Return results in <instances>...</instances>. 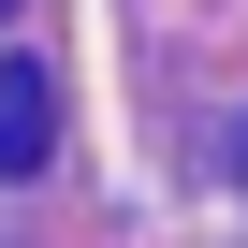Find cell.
I'll list each match as a JSON object with an SVG mask.
<instances>
[{
  "label": "cell",
  "instance_id": "obj_1",
  "mask_svg": "<svg viewBox=\"0 0 248 248\" xmlns=\"http://www.w3.org/2000/svg\"><path fill=\"white\" fill-rule=\"evenodd\" d=\"M44 146H59V88H44V59H0V175H44Z\"/></svg>",
  "mask_w": 248,
  "mask_h": 248
}]
</instances>
